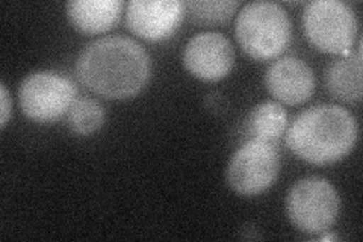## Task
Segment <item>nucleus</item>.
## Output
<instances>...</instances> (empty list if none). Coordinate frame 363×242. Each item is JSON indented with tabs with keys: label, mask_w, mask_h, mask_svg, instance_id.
Instances as JSON below:
<instances>
[{
	"label": "nucleus",
	"mask_w": 363,
	"mask_h": 242,
	"mask_svg": "<svg viewBox=\"0 0 363 242\" xmlns=\"http://www.w3.org/2000/svg\"><path fill=\"white\" fill-rule=\"evenodd\" d=\"M0 103H2V117H0V128L5 129L6 123L11 117V109H13V101H11L9 93L5 87V84H0Z\"/></svg>",
	"instance_id": "nucleus-16"
},
{
	"label": "nucleus",
	"mask_w": 363,
	"mask_h": 242,
	"mask_svg": "<svg viewBox=\"0 0 363 242\" xmlns=\"http://www.w3.org/2000/svg\"><path fill=\"white\" fill-rule=\"evenodd\" d=\"M236 40L253 60L268 61L285 52L292 35L291 20L279 4L252 2L242 6L235 25Z\"/></svg>",
	"instance_id": "nucleus-3"
},
{
	"label": "nucleus",
	"mask_w": 363,
	"mask_h": 242,
	"mask_svg": "<svg viewBox=\"0 0 363 242\" xmlns=\"http://www.w3.org/2000/svg\"><path fill=\"white\" fill-rule=\"evenodd\" d=\"M238 8L236 0H189L185 13L200 26H217L229 21Z\"/></svg>",
	"instance_id": "nucleus-15"
},
{
	"label": "nucleus",
	"mask_w": 363,
	"mask_h": 242,
	"mask_svg": "<svg viewBox=\"0 0 363 242\" xmlns=\"http://www.w3.org/2000/svg\"><path fill=\"white\" fill-rule=\"evenodd\" d=\"M185 16L179 0H132L126 9V25L136 37L157 43L172 37Z\"/></svg>",
	"instance_id": "nucleus-8"
},
{
	"label": "nucleus",
	"mask_w": 363,
	"mask_h": 242,
	"mask_svg": "<svg viewBox=\"0 0 363 242\" xmlns=\"http://www.w3.org/2000/svg\"><path fill=\"white\" fill-rule=\"evenodd\" d=\"M359 136L356 119L337 105H318L306 109L291 124L286 144L306 163L327 165L344 159Z\"/></svg>",
	"instance_id": "nucleus-2"
},
{
	"label": "nucleus",
	"mask_w": 363,
	"mask_h": 242,
	"mask_svg": "<svg viewBox=\"0 0 363 242\" xmlns=\"http://www.w3.org/2000/svg\"><path fill=\"white\" fill-rule=\"evenodd\" d=\"M265 87L269 94L285 105H301L315 89L312 68L295 56H285L272 62L265 73Z\"/></svg>",
	"instance_id": "nucleus-10"
},
{
	"label": "nucleus",
	"mask_w": 363,
	"mask_h": 242,
	"mask_svg": "<svg viewBox=\"0 0 363 242\" xmlns=\"http://www.w3.org/2000/svg\"><path fill=\"white\" fill-rule=\"evenodd\" d=\"M288 115L277 101H264L255 106L244 124L245 141L274 144L286 132Z\"/></svg>",
	"instance_id": "nucleus-13"
},
{
	"label": "nucleus",
	"mask_w": 363,
	"mask_h": 242,
	"mask_svg": "<svg viewBox=\"0 0 363 242\" xmlns=\"http://www.w3.org/2000/svg\"><path fill=\"white\" fill-rule=\"evenodd\" d=\"M235 50L230 41L218 32H203L192 37L184 50L186 70L201 80H220L232 72Z\"/></svg>",
	"instance_id": "nucleus-9"
},
{
	"label": "nucleus",
	"mask_w": 363,
	"mask_h": 242,
	"mask_svg": "<svg viewBox=\"0 0 363 242\" xmlns=\"http://www.w3.org/2000/svg\"><path fill=\"white\" fill-rule=\"evenodd\" d=\"M105 121L104 106L94 99H76L67 112V124L76 135L89 136L96 133Z\"/></svg>",
	"instance_id": "nucleus-14"
},
{
	"label": "nucleus",
	"mask_w": 363,
	"mask_h": 242,
	"mask_svg": "<svg viewBox=\"0 0 363 242\" xmlns=\"http://www.w3.org/2000/svg\"><path fill=\"white\" fill-rule=\"evenodd\" d=\"M79 82L111 100L130 99L149 84L152 61L141 44L126 37H106L86 44L76 61Z\"/></svg>",
	"instance_id": "nucleus-1"
},
{
	"label": "nucleus",
	"mask_w": 363,
	"mask_h": 242,
	"mask_svg": "<svg viewBox=\"0 0 363 242\" xmlns=\"http://www.w3.org/2000/svg\"><path fill=\"white\" fill-rule=\"evenodd\" d=\"M325 88L335 99L347 103L362 100V50L333 61L325 70Z\"/></svg>",
	"instance_id": "nucleus-12"
},
{
	"label": "nucleus",
	"mask_w": 363,
	"mask_h": 242,
	"mask_svg": "<svg viewBox=\"0 0 363 242\" xmlns=\"http://www.w3.org/2000/svg\"><path fill=\"white\" fill-rule=\"evenodd\" d=\"M279 171L280 156L274 144L245 141L227 164L225 180L236 194L253 197L276 182Z\"/></svg>",
	"instance_id": "nucleus-6"
},
{
	"label": "nucleus",
	"mask_w": 363,
	"mask_h": 242,
	"mask_svg": "<svg viewBox=\"0 0 363 242\" xmlns=\"http://www.w3.org/2000/svg\"><path fill=\"white\" fill-rule=\"evenodd\" d=\"M18 100L28 119L38 123H52L70 111L76 100V87L62 75L37 72L23 79L18 88Z\"/></svg>",
	"instance_id": "nucleus-7"
},
{
	"label": "nucleus",
	"mask_w": 363,
	"mask_h": 242,
	"mask_svg": "<svg viewBox=\"0 0 363 242\" xmlns=\"http://www.w3.org/2000/svg\"><path fill=\"white\" fill-rule=\"evenodd\" d=\"M67 17L82 33H104L117 25L123 2L120 0H72L67 4Z\"/></svg>",
	"instance_id": "nucleus-11"
},
{
	"label": "nucleus",
	"mask_w": 363,
	"mask_h": 242,
	"mask_svg": "<svg viewBox=\"0 0 363 242\" xmlns=\"http://www.w3.org/2000/svg\"><path fill=\"white\" fill-rule=\"evenodd\" d=\"M304 33L324 53L350 55L359 26L354 11L339 0H315L303 13Z\"/></svg>",
	"instance_id": "nucleus-5"
},
{
	"label": "nucleus",
	"mask_w": 363,
	"mask_h": 242,
	"mask_svg": "<svg viewBox=\"0 0 363 242\" xmlns=\"http://www.w3.org/2000/svg\"><path fill=\"white\" fill-rule=\"evenodd\" d=\"M340 199L336 188L324 177H304L289 189L286 214L300 232L320 235L327 232L339 216Z\"/></svg>",
	"instance_id": "nucleus-4"
}]
</instances>
